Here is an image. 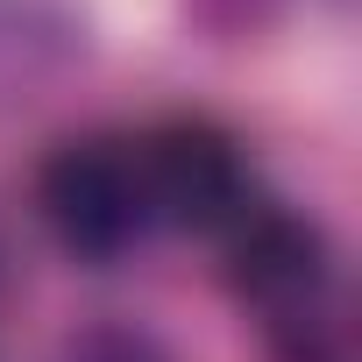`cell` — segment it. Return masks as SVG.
I'll use <instances>...</instances> for the list:
<instances>
[{
  "instance_id": "4",
  "label": "cell",
  "mask_w": 362,
  "mask_h": 362,
  "mask_svg": "<svg viewBox=\"0 0 362 362\" xmlns=\"http://www.w3.org/2000/svg\"><path fill=\"white\" fill-rule=\"evenodd\" d=\"M270 362H355V320L348 298L327 291L284 320H270Z\"/></svg>"
},
{
  "instance_id": "6",
  "label": "cell",
  "mask_w": 362,
  "mask_h": 362,
  "mask_svg": "<svg viewBox=\"0 0 362 362\" xmlns=\"http://www.w3.org/2000/svg\"><path fill=\"white\" fill-rule=\"evenodd\" d=\"M15 291H22V270H15V249L0 242V313L15 305Z\"/></svg>"
},
{
  "instance_id": "5",
  "label": "cell",
  "mask_w": 362,
  "mask_h": 362,
  "mask_svg": "<svg viewBox=\"0 0 362 362\" xmlns=\"http://www.w3.org/2000/svg\"><path fill=\"white\" fill-rule=\"evenodd\" d=\"M57 362H177V355H170V341H163L156 327H142V320H93V327H78V334L57 348Z\"/></svg>"
},
{
  "instance_id": "3",
  "label": "cell",
  "mask_w": 362,
  "mask_h": 362,
  "mask_svg": "<svg viewBox=\"0 0 362 362\" xmlns=\"http://www.w3.org/2000/svg\"><path fill=\"white\" fill-rule=\"evenodd\" d=\"M135 163H142L149 214L170 221V228L221 235V228L256 199L242 142H235L221 121H206V114H170V121H156V128L135 142Z\"/></svg>"
},
{
  "instance_id": "2",
  "label": "cell",
  "mask_w": 362,
  "mask_h": 362,
  "mask_svg": "<svg viewBox=\"0 0 362 362\" xmlns=\"http://www.w3.org/2000/svg\"><path fill=\"white\" fill-rule=\"evenodd\" d=\"M221 277L242 305L270 320L341 291V263H334V235L284 199H249L228 228H221Z\"/></svg>"
},
{
  "instance_id": "1",
  "label": "cell",
  "mask_w": 362,
  "mask_h": 362,
  "mask_svg": "<svg viewBox=\"0 0 362 362\" xmlns=\"http://www.w3.org/2000/svg\"><path fill=\"white\" fill-rule=\"evenodd\" d=\"M36 214L57 235L64 256H78V263H121L156 228L149 192H142L135 142H114V135L57 142L43 156V170H36Z\"/></svg>"
}]
</instances>
